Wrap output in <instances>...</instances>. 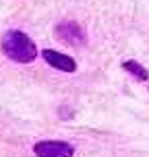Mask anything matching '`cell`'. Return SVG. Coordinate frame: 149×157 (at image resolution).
<instances>
[{"mask_svg":"<svg viewBox=\"0 0 149 157\" xmlns=\"http://www.w3.org/2000/svg\"><path fill=\"white\" fill-rule=\"evenodd\" d=\"M33 153L37 157H73L75 147L64 141H39L33 147Z\"/></svg>","mask_w":149,"mask_h":157,"instance_id":"7a4b0ae2","label":"cell"},{"mask_svg":"<svg viewBox=\"0 0 149 157\" xmlns=\"http://www.w3.org/2000/svg\"><path fill=\"white\" fill-rule=\"evenodd\" d=\"M122 68H124L126 72H131L133 77H137L139 81H147V78H149L147 68L141 66L139 62H135V60H126V62H122Z\"/></svg>","mask_w":149,"mask_h":157,"instance_id":"5b68a950","label":"cell"},{"mask_svg":"<svg viewBox=\"0 0 149 157\" xmlns=\"http://www.w3.org/2000/svg\"><path fill=\"white\" fill-rule=\"evenodd\" d=\"M41 56H44V60H46L50 66H54L58 71H64V72H75L77 71L75 60L66 54H60V52H56V50H44Z\"/></svg>","mask_w":149,"mask_h":157,"instance_id":"277c9868","label":"cell"},{"mask_svg":"<svg viewBox=\"0 0 149 157\" xmlns=\"http://www.w3.org/2000/svg\"><path fill=\"white\" fill-rule=\"evenodd\" d=\"M56 33H58V37L62 39V41L71 44V46H83L85 44V31L77 23H73V21L60 23L56 27Z\"/></svg>","mask_w":149,"mask_h":157,"instance_id":"3957f363","label":"cell"},{"mask_svg":"<svg viewBox=\"0 0 149 157\" xmlns=\"http://www.w3.org/2000/svg\"><path fill=\"white\" fill-rule=\"evenodd\" d=\"M2 52L13 62H33L37 58V48L31 39L21 31H6L2 37Z\"/></svg>","mask_w":149,"mask_h":157,"instance_id":"6da1fadb","label":"cell"}]
</instances>
